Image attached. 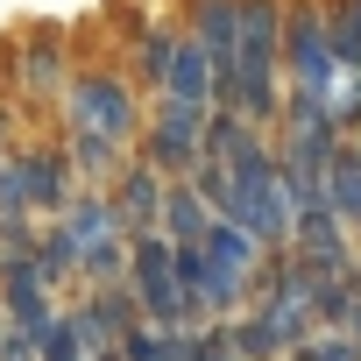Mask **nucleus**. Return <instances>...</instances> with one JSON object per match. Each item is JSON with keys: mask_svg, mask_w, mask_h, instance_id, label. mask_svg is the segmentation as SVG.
<instances>
[{"mask_svg": "<svg viewBox=\"0 0 361 361\" xmlns=\"http://www.w3.org/2000/svg\"><path fill=\"white\" fill-rule=\"evenodd\" d=\"M227 163V220L241 234H255L262 248H290V199H283V170H276V142L269 128H241Z\"/></svg>", "mask_w": 361, "mask_h": 361, "instance_id": "f03ea898", "label": "nucleus"}, {"mask_svg": "<svg viewBox=\"0 0 361 361\" xmlns=\"http://www.w3.org/2000/svg\"><path fill=\"white\" fill-rule=\"evenodd\" d=\"M185 361H241L227 347V319H206V326H185Z\"/></svg>", "mask_w": 361, "mask_h": 361, "instance_id": "aec40b11", "label": "nucleus"}, {"mask_svg": "<svg viewBox=\"0 0 361 361\" xmlns=\"http://www.w3.org/2000/svg\"><path fill=\"white\" fill-rule=\"evenodd\" d=\"M213 92H220V71H213V57L177 29V50H170V71H163V92L156 99H185V106H213Z\"/></svg>", "mask_w": 361, "mask_h": 361, "instance_id": "f8f14e48", "label": "nucleus"}, {"mask_svg": "<svg viewBox=\"0 0 361 361\" xmlns=\"http://www.w3.org/2000/svg\"><path fill=\"white\" fill-rule=\"evenodd\" d=\"M262 255H269V248H262L255 234H241L234 220H213L206 241H199V312H206V319H234V312L248 305V290H255Z\"/></svg>", "mask_w": 361, "mask_h": 361, "instance_id": "7ed1b4c3", "label": "nucleus"}, {"mask_svg": "<svg viewBox=\"0 0 361 361\" xmlns=\"http://www.w3.org/2000/svg\"><path fill=\"white\" fill-rule=\"evenodd\" d=\"M326 114H333V128H340L347 142H361V71H340V78H333Z\"/></svg>", "mask_w": 361, "mask_h": 361, "instance_id": "6ab92c4d", "label": "nucleus"}, {"mask_svg": "<svg viewBox=\"0 0 361 361\" xmlns=\"http://www.w3.org/2000/svg\"><path fill=\"white\" fill-rule=\"evenodd\" d=\"M92 354H99V340H92L85 312H78V305H57V319H50L43 340H36V361H92Z\"/></svg>", "mask_w": 361, "mask_h": 361, "instance_id": "dca6fc26", "label": "nucleus"}, {"mask_svg": "<svg viewBox=\"0 0 361 361\" xmlns=\"http://www.w3.org/2000/svg\"><path fill=\"white\" fill-rule=\"evenodd\" d=\"M15 170V185H22V206H29V220H57L64 206H71V192H78V170H71V156L57 149V142H15L8 156H0Z\"/></svg>", "mask_w": 361, "mask_h": 361, "instance_id": "0eeeda50", "label": "nucleus"}, {"mask_svg": "<svg viewBox=\"0 0 361 361\" xmlns=\"http://www.w3.org/2000/svg\"><path fill=\"white\" fill-rule=\"evenodd\" d=\"M71 305L85 312V326H92V340H99V347H121V340H128V326H142V305H135V290H128V283L71 290Z\"/></svg>", "mask_w": 361, "mask_h": 361, "instance_id": "9b49d317", "label": "nucleus"}, {"mask_svg": "<svg viewBox=\"0 0 361 361\" xmlns=\"http://www.w3.org/2000/svg\"><path fill=\"white\" fill-rule=\"evenodd\" d=\"M142 114L149 99L135 92V78L121 64H71L64 92H57V149L71 156L78 185H106V177L135 156L142 142Z\"/></svg>", "mask_w": 361, "mask_h": 361, "instance_id": "f257e3e1", "label": "nucleus"}, {"mask_svg": "<svg viewBox=\"0 0 361 361\" xmlns=\"http://www.w3.org/2000/svg\"><path fill=\"white\" fill-rule=\"evenodd\" d=\"M135 156H142L156 177H170V185H177V177H192V170L206 163V106H185V99H149Z\"/></svg>", "mask_w": 361, "mask_h": 361, "instance_id": "20e7f679", "label": "nucleus"}, {"mask_svg": "<svg viewBox=\"0 0 361 361\" xmlns=\"http://www.w3.org/2000/svg\"><path fill=\"white\" fill-rule=\"evenodd\" d=\"M163 185L170 177H156L142 156H128L114 177H106V206H114V220H121V234H156V213H163Z\"/></svg>", "mask_w": 361, "mask_h": 361, "instance_id": "9d476101", "label": "nucleus"}, {"mask_svg": "<svg viewBox=\"0 0 361 361\" xmlns=\"http://www.w3.org/2000/svg\"><path fill=\"white\" fill-rule=\"evenodd\" d=\"M326 36L340 71H361V0H326Z\"/></svg>", "mask_w": 361, "mask_h": 361, "instance_id": "a211bd4d", "label": "nucleus"}, {"mask_svg": "<svg viewBox=\"0 0 361 361\" xmlns=\"http://www.w3.org/2000/svg\"><path fill=\"white\" fill-rule=\"evenodd\" d=\"M64 78H71V36L64 29H22L15 36V85L29 92V99H57L64 92Z\"/></svg>", "mask_w": 361, "mask_h": 361, "instance_id": "1a4fd4ad", "label": "nucleus"}, {"mask_svg": "<svg viewBox=\"0 0 361 361\" xmlns=\"http://www.w3.org/2000/svg\"><path fill=\"white\" fill-rule=\"evenodd\" d=\"M290 255H298L305 269H319V276H340V269H354V262H361V241L333 220V206H326V199H312V206H298V213H290Z\"/></svg>", "mask_w": 361, "mask_h": 361, "instance_id": "6e6552de", "label": "nucleus"}, {"mask_svg": "<svg viewBox=\"0 0 361 361\" xmlns=\"http://www.w3.org/2000/svg\"><path fill=\"white\" fill-rule=\"evenodd\" d=\"M340 78L333 36H326V0H283V85L305 99H326Z\"/></svg>", "mask_w": 361, "mask_h": 361, "instance_id": "39448f33", "label": "nucleus"}, {"mask_svg": "<svg viewBox=\"0 0 361 361\" xmlns=\"http://www.w3.org/2000/svg\"><path fill=\"white\" fill-rule=\"evenodd\" d=\"M128 290L142 305L149 326H206L177 283V262H170V241L163 234H128Z\"/></svg>", "mask_w": 361, "mask_h": 361, "instance_id": "423d86ee", "label": "nucleus"}, {"mask_svg": "<svg viewBox=\"0 0 361 361\" xmlns=\"http://www.w3.org/2000/svg\"><path fill=\"white\" fill-rule=\"evenodd\" d=\"M121 361H185V326H128L121 340Z\"/></svg>", "mask_w": 361, "mask_h": 361, "instance_id": "f3484780", "label": "nucleus"}, {"mask_svg": "<svg viewBox=\"0 0 361 361\" xmlns=\"http://www.w3.org/2000/svg\"><path fill=\"white\" fill-rule=\"evenodd\" d=\"M206 227H213V206L199 199V185H192V177L163 185V213H156V234H163L170 248H199V241H206Z\"/></svg>", "mask_w": 361, "mask_h": 361, "instance_id": "4468645a", "label": "nucleus"}, {"mask_svg": "<svg viewBox=\"0 0 361 361\" xmlns=\"http://www.w3.org/2000/svg\"><path fill=\"white\" fill-rule=\"evenodd\" d=\"M92 361H121V347H99V354H92Z\"/></svg>", "mask_w": 361, "mask_h": 361, "instance_id": "412c9836", "label": "nucleus"}, {"mask_svg": "<svg viewBox=\"0 0 361 361\" xmlns=\"http://www.w3.org/2000/svg\"><path fill=\"white\" fill-rule=\"evenodd\" d=\"M170 50H177V15H156V22H142V29H135V43H128V78H135V92H142V99H156V92H163Z\"/></svg>", "mask_w": 361, "mask_h": 361, "instance_id": "ddd939ff", "label": "nucleus"}, {"mask_svg": "<svg viewBox=\"0 0 361 361\" xmlns=\"http://www.w3.org/2000/svg\"><path fill=\"white\" fill-rule=\"evenodd\" d=\"M326 206H333V220L361 241V142H340V149L326 156Z\"/></svg>", "mask_w": 361, "mask_h": 361, "instance_id": "2eb2a0df", "label": "nucleus"}]
</instances>
